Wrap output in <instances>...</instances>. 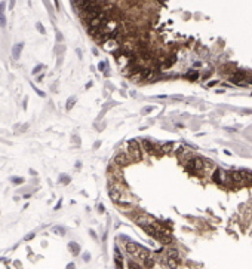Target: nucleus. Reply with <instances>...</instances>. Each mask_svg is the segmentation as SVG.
I'll return each instance as SVG.
<instances>
[{"label":"nucleus","mask_w":252,"mask_h":269,"mask_svg":"<svg viewBox=\"0 0 252 269\" xmlns=\"http://www.w3.org/2000/svg\"><path fill=\"white\" fill-rule=\"evenodd\" d=\"M175 61H176V57H175V55H171V57L166 58V61L163 62V69H169V67H171Z\"/></svg>","instance_id":"4468645a"},{"label":"nucleus","mask_w":252,"mask_h":269,"mask_svg":"<svg viewBox=\"0 0 252 269\" xmlns=\"http://www.w3.org/2000/svg\"><path fill=\"white\" fill-rule=\"evenodd\" d=\"M143 149H144V152H147L148 155H160V153H163L162 152V149H157L156 147V144H153L150 140H143Z\"/></svg>","instance_id":"0eeeda50"},{"label":"nucleus","mask_w":252,"mask_h":269,"mask_svg":"<svg viewBox=\"0 0 252 269\" xmlns=\"http://www.w3.org/2000/svg\"><path fill=\"white\" fill-rule=\"evenodd\" d=\"M27 128H28V123H25V125H22L21 131H27Z\"/></svg>","instance_id":"2f4dec72"},{"label":"nucleus","mask_w":252,"mask_h":269,"mask_svg":"<svg viewBox=\"0 0 252 269\" xmlns=\"http://www.w3.org/2000/svg\"><path fill=\"white\" fill-rule=\"evenodd\" d=\"M11 182L13 185H21V183H24V178H22V177H12Z\"/></svg>","instance_id":"6ab92c4d"},{"label":"nucleus","mask_w":252,"mask_h":269,"mask_svg":"<svg viewBox=\"0 0 252 269\" xmlns=\"http://www.w3.org/2000/svg\"><path fill=\"white\" fill-rule=\"evenodd\" d=\"M43 69H46V65H44V64H37V65L34 67V69H33V72H31V73H33V75H39Z\"/></svg>","instance_id":"dca6fc26"},{"label":"nucleus","mask_w":252,"mask_h":269,"mask_svg":"<svg viewBox=\"0 0 252 269\" xmlns=\"http://www.w3.org/2000/svg\"><path fill=\"white\" fill-rule=\"evenodd\" d=\"M128 153L131 155L132 161H141L143 159V149L136 140H131L128 143Z\"/></svg>","instance_id":"f03ea898"},{"label":"nucleus","mask_w":252,"mask_h":269,"mask_svg":"<svg viewBox=\"0 0 252 269\" xmlns=\"http://www.w3.org/2000/svg\"><path fill=\"white\" fill-rule=\"evenodd\" d=\"M83 257H85V260H86V262H88V260H89V254H88V253H86V254H85V256H83Z\"/></svg>","instance_id":"72a5a7b5"},{"label":"nucleus","mask_w":252,"mask_h":269,"mask_svg":"<svg viewBox=\"0 0 252 269\" xmlns=\"http://www.w3.org/2000/svg\"><path fill=\"white\" fill-rule=\"evenodd\" d=\"M151 76H153V70L150 69V67H144V69L141 70V79L147 80V79H150Z\"/></svg>","instance_id":"f8f14e48"},{"label":"nucleus","mask_w":252,"mask_h":269,"mask_svg":"<svg viewBox=\"0 0 252 269\" xmlns=\"http://www.w3.org/2000/svg\"><path fill=\"white\" fill-rule=\"evenodd\" d=\"M165 254H166L168 257H171V259H176V260H181V259H179V251H178L176 248H174V247H169V248H166Z\"/></svg>","instance_id":"1a4fd4ad"},{"label":"nucleus","mask_w":252,"mask_h":269,"mask_svg":"<svg viewBox=\"0 0 252 269\" xmlns=\"http://www.w3.org/2000/svg\"><path fill=\"white\" fill-rule=\"evenodd\" d=\"M156 260H157V259H154V257L150 254L145 260H143V266H144V268H153V266L156 265Z\"/></svg>","instance_id":"9b49d317"},{"label":"nucleus","mask_w":252,"mask_h":269,"mask_svg":"<svg viewBox=\"0 0 252 269\" xmlns=\"http://www.w3.org/2000/svg\"><path fill=\"white\" fill-rule=\"evenodd\" d=\"M122 183H116V182H110L108 183V195L111 198L113 202H120V198H122Z\"/></svg>","instance_id":"7ed1b4c3"},{"label":"nucleus","mask_w":252,"mask_h":269,"mask_svg":"<svg viewBox=\"0 0 252 269\" xmlns=\"http://www.w3.org/2000/svg\"><path fill=\"white\" fill-rule=\"evenodd\" d=\"M128 268H144V266H143V263L140 265V263H136V262L131 260V262L128 263Z\"/></svg>","instance_id":"412c9836"},{"label":"nucleus","mask_w":252,"mask_h":269,"mask_svg":"<svg viewBox=\"0 0 252 269\" xmlns=\"http://www.w3.org/2000/svg\"><path fill=\"white\" fill-rule=\"evenodd\" d=\"M132 162V158L128 152H117V155L114 156V165L119 167V168H123V167H128L129 164Z\"/></svg>","instance_id":"20e7f679"},{"label":"nucleus","mask_w":252,"mask_h":269,"mask_svg":"<svg viewBox=\"0 0 252 269\" xmlns=\"http://www.w3.org/2000/svg\"><path fill=\"white\" fill-rule=\"evenodd\" d=\"M125 250H126V253H128L129 256H132V257H135V259H138V257H140V253H141V250H143V247H140L138 244H133V242H126V244H125Z\"/></svg>","instance_id":"39448f33"},{"label":"nucleus","mask_w":252,"mask_h":269,"mask_svg":"<svg viewBox=\"0 0 252 269\" xmlns=\"http://www.w3.org/2000/svg\"><path fill=\"white\" fill-rule=\"evenodd\" d=\"M36 28H37V30H39L42 34H44V33H46V30H44V27L40 24V22H37V24H36Z\"/></svg>","instance_id":"5701e85b"},{"label":"nucleus","mask_w":252,"mask_h":269,"mask_svg":"<svg viewBox=\"0 0 252 269\" xmlns=\"http://www.w3.org/2000/svg\"><path fill=\"white\" fill-rule=\"evenodd\" d=\"M27 101H28V98H24V103H22V109H27Z\"/></svg>","instance_id":"c85d7f7f"},{"label":"nucleus","mask_w":252,"mask_h":269,"mask_svg":"<svg viewBox=\"0 0 252 269\" xmlns=\"http://www.w3.org/2000/svg\"><path fill=\"white\" fill-rule=\"evenodd\" d=\"M153 238H156L157 241H160V242L165 244V245H168V244L172 242V236L166 231H163V229H157V232H156V235Z\"/></svg>","instance_id":"423d86ee"},{"label":"nucleus","mask_w":252,"mask_h":269,"mask_svg":"<svg viewBox=\"0 0 252 269\" xmlns=\"http://www.w3.org/2000/svg\"><path fill=\"white\" fill-rule=\"evenodd\" d=\"M34 236H36V234H34V232H31V234H28V235H27L24 239H25V241H30V239H33Z\"/></svg>","instance_id":"bb28decb"},{"label":"nucleus","mask_w":252,"mask_h":269,"mask_svg":"<svg viewBox=\"0 0 252 269\" xmlns=\"http://www.w3.org/2000/svg\"><path fill=\"white\" fill-rule=\"evenodd\" d=\"M59 182H62V183H65V185H67L68 182H70V178H68V177H64V175H61V178H59Z\"/></svg>","instance_id":"cd10ccee"},{"label":"nucleus","mask_w":252,"mask_h":269,"mask_svg":"<svg viewBox=\"0 0 252 269\" xmlns=\"http://www.w3.org/2000/svg\"><path fill=\"white\" fill-rule=\"evenodd\" d=\"M68 250L71 251L73 256H77L80 253V245L77 242H70V244H68Z\"/></svg>","instance_id":"9d476101"},{"label":"nucleus","mask_w":252,"mask_h":269,"mask_svg":"<svg viewBox=\"0 0 252 269\" xmlns=\"http://www.w3.org/2000/svg\"><path fill=\"white\" fill-rule=\"evenodd\" d=\"M114 259H116V266H117V268H122V266H123L122 254H119V250H117V248H116V256H114Z\"/></svg>","instance_id":"2eb2a0df"},{"label":"nucleus","mask_w":252,"mask_h":269,"mask_svg":"<svg viewBox=\"0 0 252 269\" xmlns=\"http://www.w3.org/2000/svg\"><path fill=\"white\" fill-rule=\"evenodd\" d=\"M172 146H174V144H172L171 141L166 143V144H163V146H162V152H163V153H169V152L172 150Z\"/></svg>","instance_id":"f3484780"},{"label":"nucleus","mask_w":252,"mask_h":269,"mask_svg":"<svg viewBox=\"0 0 252 269\" xmlns=\"http://www.w3.org/2000/svg\"><path fill=\"white\" fill-rule=\"evenodd\" d=\"M187 77H188L190 80H196V79L199 77V73H197V72H194V70H193V72L190 70V72L187 73Z\"/></svg>","instance_id":"a211bd4d"},{"label":"nucleus","mask_w":252,"mask_h":269,"mask_svg":"<svg viewBox=\"0 0 252 269\" xmlns=\"http://www.w3.org/2000/svg\"><path fill=\"white\" fill-rule=\"evenodd\" d=\"M184 162V167L186 170L190 172V174H196V175H200L202 171H205V164H203V159L200 158V156H190V158H187Z\"/></svg>","instance_id":"f257e3e1"},{"label":"nucleus","mask_w":252,"mask_h":269,"mask_svg":"<svg viewBox=\"0 0 252 269\" xmlns=\"http://www.w3.org/2000/svg\"><path fill=\"white\" fill-rule=\"evenodd\" d=\"M74 103H76V98H70V100L67 101V106H65V109H67V110H70V109L74 106Z\"/></svg>","instance_id":"4be33fe9"},{"label":"nucleus","mask_w":252,"mask_h":269,"mask_svg":"<svg viewBox=\"0 0 252 269\" xmlns=\"http://www.w3.org/2000/svg\"><path fill=\"white\" fill-rule=\"evenodd\" d=\"M212 180H214L215 183H218V185L222 183V172H221L220 170H215V172L212 174Z\"/></svg>","instance_id":"ddd939ff"},{"label":"nucleus","mask_w":252,"mask_h":269,"mask_svg":"<svg viewBox=\"0 0 252 269\" xmlns=\"http://www.w3.org/2000/svg\"><path fill=\"white\" fill-rule=\"evenodd\" d=\"M5 9H6V3L0 2V13H5Z\"/></svg>","instance_id":"a878e982"},{"label":"nucleus","mask_w":252,"mask_h":269,"mask_svg":"<svg viewBox=\"0 0 252 269\" xmlns=\"http://www.w3.org/2000/svg\"><path fill=\"white\" fill-rule=\"evenodd\" d=\"M43 76H44V75H39V76H37V82H43Z\"/></svg>","instance_id":"7c9ffc66"},{"label":"nucleus","mask_w":252,"mask_h":269,"mask_svg":"<svg viewBox=\"0 0 252 269\" xmlns=\"http://www.w3.org/2000/svg\"><path fill=\"white\" fill-rule=\"evenodd\" d=\"M13 265H15V266H16V268H21V265H22V263H21V262H15V263H13Z\"/></svg>","instance_id":"473e14b6"},{"label":"nucleus","mask_w":252,"mask_h":269,"mask_svg":"<svg viewBox=\"0 0 252 269\" xmlns=\"http://www.w3.org/2000/svg\"><path fill=\"white\" fill-rule=\"evenodd\" d=\"M52 231H54L55 234H58V235H64V234H65V229H64V228H61V226H55Z\"/></svg>","instance_id":"aec40b11"},{"label":"nucleus","mask_w":252,"mask_h":269,"mask_svg":"<svg viewBox=\"0 0 252 269\" xmlns=\"http://www.w3.org/2000/svg\"><path fill=\"white\" fill-rule=\"evenodd\" d=\"M13 6H15V0H11V2H9V9H13Z\"/></svg>","instance_id":"c756f323"},{"label":"nucleus","mask_w":252,"mask_h":269,"mask_svg":"<svg viewBox=\"0 0 252 269\" xmlns=\"http://www.w3.org/2000/svg\"><path fill=\"white\" fill-rule=\"evenodd\" d=\"M31 88H34V91H36V92H37V94H39L40 97H44V92H43V91H40V89H37V88H36V86H34L33 83H31Z\"/></svg>","instance_id":"393cba45"},{"label":"nucleus","mask_w":252,"mask_h":269,"mask_svg":"<svg viewBox=\"0 0 252 269\" xmlns=\"http://www.w3.org/2000/svg\"><path fill=\"white\" fill-rule=\"evenodd\" d=\"M22 48H24V43H22V42L16 43L15 46H13V49H12V58H13L15 61H18V60H19L21 52H22Z\"/></svg>","instance_id":"6e6552de"},{"label":"nucleus","mask_w":252,"mask_h":269,"mask_svg":"<svg viewBox=\"0 0 252 269\" xmlns=\"http://www.w3.org/2000/svg\"><path fill=\"white\" fill-rule=\"evenodd\" d=\"M0 26H2V27H5V26H6V18H5V15H3V13H0Z\"/></svg>","instance_id":"b1692460"}]
</instances>
